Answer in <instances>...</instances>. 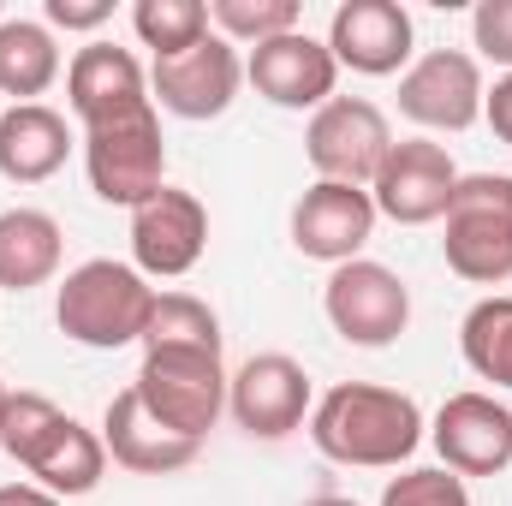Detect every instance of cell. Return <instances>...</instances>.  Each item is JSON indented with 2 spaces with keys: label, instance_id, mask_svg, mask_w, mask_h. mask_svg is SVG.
Here are the masks:
<instances>
[{
  "label": "cell",
  "instance_id": "1",
  "mask_svg": "<svg viewBox=\"0 0 512 506\" xmlns=\"http://www.w3.org/2000/svg\"><path fill=\"white\" fill-rule=\"evenodd\" d=\"M310 441L334 465L358 471H393L417 453L423 441V411L411 393L376 387V381H340L316 399L310 411Z\"/></svg>",
  "mask_w": 512,
  "mask_h": 506
},
{
  "label": "cell",
  "instance_id": "2",
  "mask_svg": "<svg viewBox=\"0 0 512 506\" xmlns=\"http://www.w3.org/2000/svg\"><path fill=\"white\" fill-rule=\"evenodd\" d=\"M149 310H155V286L131 262H114V256L78 262L60 280V298H54L60 334L78 340V346H96V352H120L131 340H143Z\"/></svg>",
  "mask_w": 512,
  "mask_h": 506
},
{
  "label": "cell",
  "instance_id": "3",
  "mask_svg": "<svg viewBox=\"0 0 512 506\" xmlns=\"http://www.w3.org/2000/svg\"><path fill=\"white\" fill-rule=\"evenodd\" d=\"M131 387H137L143 411L185 441H203L227 411L221 352H203V346H143V364H137Z\"/></svg>",
  "mask_w": 512,
  "mask_h": 506
},
{
  "label": "cell",
  "instance_id": "4",
  "mask_svg": "<svg viewBox=\"0 0 512 506\" xmlns=\"http://www.w3.org/2000/svg\"><path fill=\"white\" fill-rule=\"evenodd\" d=\"M447 268L471 286L512 280V173H471L447 203Z\"/></svg>",
  "mask_w": 512,
  "mask_h": 506
},
{
  "label": "cell",
  "instance_id": "5",
  "mask_svg": "<svg viewBox=\"0 0 512 506\" xmlns=\"http://www.w3.org/2000/svg\"><path fill=\"white\" fill-rule=\"evenodd\" d=\"M84 173H90V191L102 203H120L137 209L149 203L167 179V143H161V120H155V102L120 114V120H102V126H84Z\"/></svg>",
  "mask_w": 512,
  "mask_h": 506
},
{
  "label": "cell",
  "instance_id": "6",
  "mask_svg": "<svg viewBox=\"0 0 512 506\" xmlns=\"http://www.w3.org/2000/svg\"><path fill=\"white\" fill-rule=\"evenodd\" d=\"M387 149H393V131H387V114L364 96H334L316 108V120L304 131V155L322 179L334 185H376Z\"/></svg>",
  "mask_w": 512,
  "mask_h": 506
},
{
  "label": "cell",
  "instance_id": "7",
  "mask_svg": "<svg viewBox=\"0 0 512 506\" xmlns=\"http://www.w3.org/2000/svg\"><path fill=\"white\" fill-rule=\"evenodd\" d=\"M322 310H328V322H334V334L340 340H352V346H393L399 334H405V322H411V286L382 268V262H340L334 274H328V292H322Z\"/></svg>",
  "mask_w": 512,
  "mask_h": 506
},
{
  "label": "cell",
  "instance_id": "8",
  "mask_svg": "<svg viewBox=\"0 0 512 506\" xmlns=\"http://www.w3.org/2000/svg\"><path fill=\"white\" fill-rule=\"evenodd\" d=\"M245 84V66H239V48L227 36H203L197 48L173 54V60H155L149 72V102H161L167 114L179 120H221L233 108Z\"/></svg>",
  "mask_w": 512,
  "mask_h": 506
},
{
  "label": "cell",
  "instance_id": "9",
  "mask_svg": "<svg viewBox=\"0 0 512 506\" xmlns=\"http://www.w3.org/2000/svg\"><path fill=\"white\" fill-rule=\"evenodd\" d=\"M399 114L429 131H465L483 120V66L465 48H429L399 78Z\"/></svg>",
  "mask_w": 512,
  "mask_h": 506
},
{
  "label": "cell",
  "instance_id": "10",
  "mask_svg": "<svg viewBox=\"0 0 512 506\" xmlns=\"http://www.w3.org/2000/svg\"><path fill=\"white\" fill-rule=\"evenodd\" d=\"M453 185H459L453 155H447L441 143H429V137H405V143L387 149L370 197H376V215H387V221H399V227H429V221L447 215Z\"/></svg>",
  "mask_w": 512,
  "mask_h": 506
},
{
  "label": "cell",
  "instance_id": "11",
  "mask_svg": "<svg viewBox=\"0 0 512 506\" xmlns=\"http://www.w3.org/2000/svg\"><path fill=\"white\" fill-rule=\"evenodd\" d=\"M209 251V209L179 191V185H161L149 203L131 209V256H137V274H155V280H179L191 274Z\"/></svg>",
  "mask_w": 512,
  "mask_h": 506
},
{
  "label": "cell",
  "instance_id": "12",
  "mask_svg": "<svg viewBox=\"0 0 512 506\" xmlns=\"http://www.w3.org/2000/svg\"><path fill=\"white\" fill-rule=\"evenodd\" d=\"M227 411L233 423L256 441H280L304 423L310 411V376L298 358L286 352H256L239 364V376H227Z\"/></svg>",
  "mask_w": 512,
  "mask_h": 506
},
{
  "label": "cell",
  "instance_id": "13",
  "mask_svg": "<svg viewBox=\"0 0 512 506\" xmlns=\"http://www.w3.org/2000/svg\"><path fill=\"white\" fill-rule=\"evenodd\" d=\"M376 233V197L364 185H334L316 179L298 203H292V245L316 262H358V251Z\"/></svg>",
  "mask_w": 512,
  "mask_h": 506
},
{
  "label": "cell",
  "instance_id": "14",
  "mask_svg": "<svg viewBox=\"0 0 512 506\" xmlns=\"http://www.w3.org/2000/svg\"><path fill=\"white\" fill-rule=\"evenodd\" d=\"M435 453L453 477H495L512 465V411L495 393H453L435 411Z\"/></svg>",
  "mask_w": 512,
  "mask_h": 506
},
{
  "label": "cell",
  "instance_id": "15",
  "mask_svg": "<svg viewBox=\"0 0 512 506\" xmlns=\"http://www.w3.org/2000/svg\"><path fill=\"white\" fill-rule=\"evenodd\" d=\"M245 78L256 84V96H268L274 108H322L334 102V78H340V60L328 54V42H316L310 30H292V36H274L251 48V66Z\"/></svg>",
  "mask_w": 512,
  "mask_h": 506
},
{
  "label": "cell",
  "instance_id": "16",
  "mask_svg": "<svg viewBox=\"0 0 512 506\" xmlns=\"http://www.w3.org/2000/svg\"><path fill=\"white\" fill-rule=\"evenodd\" d=\"M328 54L364 78H387L411 60V12L399 0H346L328 24Z\"/></svg>",
  "mask_w": 512,
  "mask_h": 506
},
{
  "label": "cell",
  "instance_id": "17",
  "mask_svg": "<svg viewBox=\"0 0 512 506\" xmlns=\"http://www.w3.org/2000/svg\"><path fill=\"white\" fill-rule=\"evenodd\" d=\"M66 96H72V114L84 126H102V120H120V114L149 108V78H143V66H137L131 48L90 42L66 66Z\"/></svg>",
  "mask_w": 512,
  "mask_h": 506
},
{
  "label": "cell",
  "instance_id": "18",
  "mask_svg": "<svg viewBox=\"0 0 512 506\" xmlns=\"http://www.w3.org/2000/svg\"><path fill=\"white\" fill-rule=\"evenodd\" d=\"M102 447L114 453L120 471H137V477H167V471H185L197 459L203 441H185L173 435L167 423H155L137 399V387L114 393L108 399V417H102Z\"/></svg>",
  "mask_w": 512,
  "mask_h": 506
},
{
  "label": "cell",
  "instance_id": "19",
  "mask_svg": "<svg viewBox=\"0 0 512 506\" xmlns=\"http://www.w3.org/2000/svg\"><path fill=\"white\" fill-rule=\"evenodd\" d=\"M72 155V131L54 108L42 102H18L0 114V173L12 185H42L66 167Z\"/></svg>",
  "mask_w": 512,
  "mask_h": 506
},
{
  "label": "cell",
  "instance_id": "20",
  "mask_svg": "<svg viewBox=\"0 0 512 506\" xmlns=\"http://www.w3.org/2000/svg\"><path fill=\"white\" fill-rule=\"evenodd\" d=\"M66 233L48 209H6L0 215V292H36L60 274Z\"/></svg>",
  "mask_w": 512,
  "mask_h": 506
},
{
  "label": "cell",
  "instance_id": "21",
  "mask_svg": "<svg viewBox=\"0 0 512 506\" xmlns=\"http://www.w3.org/2000/svg\"><path fill=\"white\" fill-rule=\"evenodd\" d=\"M24 471L36 477V489H48V495L72 501V495H90V489L102 483V471H108V447H102V435H96V429H84L78 417H60V423H54V435L30 453V465H24Z\"/></svg>",
  "mask_w": 512,
  "mask_h": 506
},
{
  "label": "cell",
  "instance_id": "22",
  "mask_svg": "<svg viewBox=\"0 0 512 506\" xmlns=\"http://www.w3.org/2000/svg\"><path fill=\"white\" fill-rule=\"evenodd\" d=\"M54 78H60L54 30L36 18H0V96H12L18 108V102H36Z\"/></svg>",
  "mask_w": 512,
  "mask_h": 506
},
{
  "label": "cell",
  "instance_id": "23",
  "mask_svg": "<svg viewBox=\"0 0 512 506\" xmlns=\"http://www.w3.org/2000/svg\"><path fill=\"white\" fill-rule=\"evenodd\" d=\"M459 352L465 364L495 387H512V298H483L471 304L465 328H459Z\"/></svg>",
  "mask_w": 512,
  "mask_h": 506
},
{
  "label": "cell",
  "instance_id": "24",
  "mask_svg": "<svg viewBox=\"0 0 512 506\" xmlns=\"http://www.w3.org/2000/svg\"><path fill=\"white\" fill-rule=\"evenodd\" d=\"M131 30L143 48H155V60H173L209 36V6L203 0H137Z\"/></svg>",
  "mask_w": 512,
  "mask_h": 506
},
{
  "label": "cell",
  "instance_id": "25",
  "mask_svg": "<svg viewBox=\"0 0 512 506\" xmlns=\"http://www.w3.org/2000/svg\"><path fill=\"white\" fill-rule=\"evenodd\" d=\"M143 346H203V352H221V322H215V310H209L203 298H191V292H155Z\"/></svg>",
  "mask_w": 512,
  "mask_h": 506
},
{
  "label": "cell",
  "instance_id": "26",
  "mask_svg": "<svg viewBox=\"0 0 512 506\" xmlns=\"http://www.w3.org/2000/svg\"><path fill=\"white\" fill-rule=\"evenodd\" d=\"M209 18H215V36L262 48L298 30V0H209Z\"/></svg>",
  "mask_w": 512,
  "mask_h": 506
},
{
  "label": "cell",
  "instance_id": "27",
  "mask_svg": "<svg viewBox=\"0 0 512 506\" xmlns=\"http://www.w3.org/2000/svg\"><path fill=\"white\" fill-rule=\"evenodd\" d=\"M60 417H66V411H60L54 399H42V393H12L6 411H0V453H6L12 465H30V453L54 435Z\"/></svg>",
  "mask_w": 512,
  "mask_h": 506
},
{
  "label": "cell",
  "instance_id": "28",
  "mask_svg": "<svg viewBox=\"0 0 512 506\" xmlns=\"http://www.w3.org/2000/svg\"><path fill=\"white\" fill-rule=\"evenodd\" d=\"M382 506H471V489L465 477H453L447 465L435 471H405L382 489Z\"/></svg>",
  "mask_w": 512,
  "mask_h": 506
},
{
  "label": "cell",
  "instance_id": "29",
  "mask_svg": "<svg viewBox=\"0 0 512 506\" xmlns=\"http://www.w3.org/2000/svg\"><path fill=\"white\" fill-rule=\"evenodd\" d=\"M471 42H477L483 60H495V66L512 72V0H483L471 12Z\"/></svg>",
  "mask_w": 512,
  "mask_h": 506
},
{
  "label": "cell",
  "instance_id": "30",
  "mask_svg": "<svg viewBox=\"0 0 512 506\" xmlns=\"http://www.w3.org/2000/svg\"><path fill=\"white\" fill-rule=\"evenodd\" d=\"M114 18V0H48V24L60 30H96Z\"/></svg>",
  "mask_w": 512,
  "mask_h": 506
},
{
  "label": "cell",
  "instance_id": "31",
  "mask_svg": "<svg viewBox=\"0 0 512 506\" xmlns=\"http://www.w3.org/2000/svg\"><path fill=\"white\" fill-rule=\"evenodd\" d=\"M483 120H489V131L501 143H512V72L495 78V90H483Z\"/></svg>",
  "mask_w": 512,
  "mask_h": 506
},
{
  "label": "cell",
  "instance_id": "32",
  "mask_svg": "<svg viewBox=\"0 0 512 506\" xmlns=\"http://www.w3.org/2000/svg\"><path fill=\"white\" fill-rule=\"evenodd\" d=\"M0 506H60V495H48L36 483H0Z\"/></svg>",
  "mask_w": 512,
  "mask_h": 506
},
{
  "label": "cell",
  "instance_id": "33",
  "mask_svg": "<svg viewBox=\"0 0 512 506\" xmlns=\"http://www.w3.org/2000/svg\"><path fill=\"white\" fill-rule=\"evenodd\" d=\"M304 506H358V501H346V495H316V501H304Z\"/></svg>",
  "mask_w": 512,
  "mask_h": 506
},
{
  "label": "cell",
  "instance_id": "34",
  "mask_svg": "<svg viewBox=\"0 0 512 506\" xmlns=\"http://www.w3.org/2000/svg\"><path fill=\"white\" fill-rule=\"evenodd\" d=\"M6 399H12V393H6V381H0V411H6Z\"/></svg>",
  "mask_w": 512,
  "mask_h": 506
},
{
  "label": "cell",
  "instance_id": "35",
  "mask_svg": "<svg viewBox=\"0 0 512 506\" xmlns=\"http://www.w3.org/2000/svg\"><path fill=\"white\" fill-rule=\"evenodd\" d=\"M0 18H6V12H0Z\"/></svg>",
  "mask_w": 512,
  "mask_h": 506
}]
</instances>
